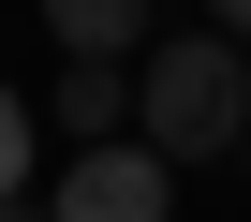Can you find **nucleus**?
<instances>
[{
  "instance_id": "obj_2",
  "label": "nucleus",
  "mask_w": 251,
  "mask_h": 222,
  "mask_svg": "<svg viewBox=\"0 0 251 222\" xmlns=\"http://www.w3.org/2000/svg\"><path fill=\"white\" fill-rule=\"evenodd\" d=\"M45 222H177V163H163L148 134H103V148L59 163V207H45Z\"/></svg>"
},
{
  "instance_id": "obj_4",
  "label": "nucleus",
  "mask_w": 251,
  "mask_h": 222,
  "mask_svg": "<svg viewBox=\"0 0 251 222\" xmlns=\"http://www.w3.org/2000/svg\"><path fill=\"white\" fill-rule=\"evenodd\" d=\"M118 119H133V59H59V134L103 148Z\"/></svg>"
},
{
  "instance_id": "obj_5",
  "label": "nucleus",
  "mask_w": 251,
  "mask_h": 222,
  "mask_svg": "<svg viewBox=\"0 0 251 222\" xmlns=\"http://www.w3.org/2000/svg\"><path fill=\"white\" fill-rule=\"evenodd\" d=\"M30 148H45V119H30V104H15V89H0V207H15V193H30Z\"/></svg>"
},
{
  "instance_id": "obj_8",
  "label": "nucleus",
  "mask_w": 251,
  "mask_h": 222,
  "mask_svg": "<svg viewBox=\"0 0 251 222\" xmlns=\"http://www.w3.org/2000/svg\"><path fill=\"white\" fill-rule=\"evenodd\" d=\"M236 163H251V134H236Z\"/></svg>"
},
{
  "instance_id": "obj_6",
  "label": "nucleus",
  "mask_w": 251,
  "mask_h": 222,
  "mask_svg": "<svg viewBox=\"0 0 251 222\" xmlns=\"http://www.w3.org/2000/svg\"><path fill=\"white\" fill-rule=\"evenodd\" d=\"M207 15H222V30H236V45H251V0H207Z\"/></svg>"
},
{
  "instance_id": "obj_7",
  "label": "nucleus",
  "mask_w": 251,
  "mask_h": 222,
  "mask_svg": "<svg viewBox=\"0 0 251 222\" xmlns=\"http://www.w3.org/2000/svg\"><path fill=\"white\" fill-rule=\"evenodd\" d=\"M0 222H45V207H30V193H15V207H0Z\"/></svg>"
},
{
  "instance_id": "obj_3",
  "label": "nucleus",
  "mask_w": 251,
  "mask_h": 222,
  "mask_svg": "<svg viewBox=\"0 0 251 222\" xmlns=\"http://www.w3.org/2000/svg\"><path fill=\"white\" fill-rule=\"evenodd\" d=\"M45 30H59V59H148L163 45L148 0H45Z\"/></svg>"
},
{
  "instance_id": "obj_1",
  "label": "nucleus",
  "mask_w": 251,
  "mask_h": 222,
  "mask_svg": "<svg viewBox=\"0 0 251 222\" xmlns=\"http://www.w3.org/2000/svg\"><path fill=\"white\" fill-rule=\"evenodd\" d=\"M133 119H148L163 163H222V148L251 134V45H236V30L148 45V59H133Z\"/></svg>"
}]
</instances>
